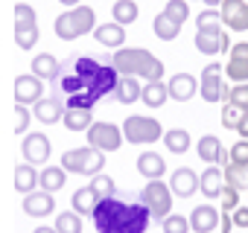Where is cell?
Here are the masks:
<instances>
[{
    "label": "cell",
    "mask_w": 248,
    "mask_h": 233,
    "mask_svg": "<svg viewBox=\"0 0 248 233\" xmlns=\"http://www.w3.org/2000/svg\"><path fill=\"white\" fill-rule=\"evenodd\" d=\"M123 143V129H117L114 123H91L88 126V146L99 149V152H117Z\"/></svg>",
    "instance_id": "8"
},
{
    "label": "cell",
    "mask_w": 248,
    "mask_h": 233,
    "mask_svg": "<svg viewBox=\"0 0 248 233\" xmlns=\"http://www.w3.org/2000/svg\"><path fill=\"white\" fill-rule=\"evenodd\" d=\"M170 99V90H167V85L158 79V82H146L143 87H140V102L146 105V108H161L164 102Z\"/></svg>",
    "instance_id": "26"
},
{
    "label": "cell",
    "mask_w": 248,
    "mask_h": 233,
    "mask_svg": "<svg viewBox=\"0 0 248 233\" xmlns=\"http://www.w3.org/2000/svg\"><path fill=\"white\" fill-rule=\"evenodd\" d=\"M111 64L117 67L120 76H140L146 82H158L164 79V61L155 58L149 50L143 47H123L111 56Z\"/></svg>",
    "instance_id": "2"
},
{
    "label": "cell",
    "mask_w": 248,
    "mask_h": 233,
    "mask_svg": "<svg viewBox=\"0 0 248 233\" xmlns=\"http://www.w3.org/2000/svg\"><path fill=\"white\" fill-rule=\"evenodd\" d=\"M111 15H114V21L117 24H135L138 21V15H140V9H138V3L135 0H117V3L111 6Z\"/></svg>",
    "instance_id": "35"
},
{
    "label": "cell",
    "mask_w": 248,
    "mask_h": 233,
    "mask_svg": "<svg viewBox=\"0 0 248 233\" xmlns=\"http://www.w3.org/2000/svg\"><path fill=\"white\" fill-rule=\"evenodd\" d=\"M62 123L70 131H88V126L93 123V111H88V108H64Z\"/></svg>",
    "instance_id": "28"
},
{
    "label": "cell",
    "mask_w": 248,
    "mask_h": 233,
    "mask_svg": "<svg viewBox=\"0 0 248 233\" xmlns=\"http://www.w3.org/2000/svg\"><path fill=\"white\" fill-rule=\"evenodd\" d=\"M228 102H233V105L248 111V82H236L231 87V93H228Z\"/></svg>",
    "instance_id": "44"
},
{
    "label": "cell",
    "mask_w": 248,
    "mask_h": 233,
    "mask_svg": "<svg viewBox=\"0 0 248 233\" xmlns=\"http://www.w3.org/2000/svg\"><path fill=\"white\" fill-rule=\"evenodd\" d=\"M196 152H199V158L210 166V163H228V155H225V146H222V140L216 137V134H204L202 140H199V146H196Z\"/></svg>",
    "instance_id": "21"
},
{
    "label": "cell",
    "mask_w": 248,
    "mask_h": 233,
    "mask_svg": "<svg viewBox=\"0 0 248 233\" xmlns=\"http://www.w3.org/2000/svg\"><path fill=\"white\" fill-rule=\"evenodd\" d=\"M196 24H199V29H222V15H219V9L210 6L196 18Z\"/></svg>",
    "instance_id": "41"
},
{
    "label": "cell",
    "mask_w": 248,
    "mask_h": 233,
    "mask_svg": "<svg viewBox=\"0 0 248 233\" xmlns=\"http://www.w3.org/2000/svg\"><path fill=\"white\" fill-rule=\"evenodd\" d=\"M50 85H53V93H59V96H70V93L85 90V79L70 67V61H62L59 64V73H56V79Z\"/></svg>",
    "instance_id": "11"
},
{
    "label": "cell",
    "mask_w": 248,
    "mask_h": 233,
    "mask_svg": "<svg viewBox=\"0 0 248 233\" xmlns=\"http://www.w3.org/2000/svg\"><path fill=\"white\" fill-rule=\"evenodd\" d=\"M93 38L102 44V47H123L126 44V27L123 24H99L93 27Z\"/></svg>",
    "instance_id": "22"
},
{
    "label": "cell",
    "mask_w": 248,
    "mask_h": 233,
    "mask_svg": "<svg viewBox=\"0 0 248 233\" xmlns=\"http://www.w3.org/2000/svg\"><path fill=\"white\" fill-rule=\"evenodd\" d=\"M15 116H18V123H15V134H24V131H27V126H30V111H27V105L15 102Z\"/></svg>",
    "instance_id": "47"
},
{
    "label": "cell",
    "mask_w": 248,
    "mask_h": 233,
    "mask_svg": "<svg viewBox=\"0 0 248 233\" xmlns=\"http://www.w3.org/2000/svg\"><path fill=\"white\" fill-rule=\"evenodd\" d=\"M59 58L56 56H50V53H41V56H35L32 58V73L38 76V79H47V82H53L56 79V73H59Z\"/></svg>",
    "instance_id": "32"
},
{
    "label": "cell",
    "mask_w": 248,
    "mask_h": 233,
    "mask_svg": "<svg viewBox=\"0 0 248 233\" xmlns=\"http://www.w3.org/2000/svg\"><path fill=\"white\" fill-rule=\"evenodd\" d=\"M228 160H231V163H242V166H248V140L233 143V149H231Z\"/></svg>",
    "instance_id": "46"
},
{
    "label": "cell",
    "mask_w": 248,
    "mask_h": 233,
    "mask_svg": "<svg viewBox=\"0 0 248 233\" xmlns=\"http://www.w3.org/2000/svg\"><path fill=\"white\" fill-rule=\"evenodd\" d=\"M161 137H164V146H167L172 155H184V152L190 149V131H187V129H170V131H164Z\"/></svg>",
    "instance_id": "33"
},
{
    "label": "cell",
    "mask_w": 248,
    "mask_h": 233,
    "mask_svg": "<svg viewBox=\"0 0 248 233\" xmlns=\"http://www.w3.org/2000/svg\"><path fill=\"white\" fill-rule=\"evenodd\" d=\"M32 233H59V230H56V227H47V224H41V227H35Z\"/></svg>",
    "instance_id": "52"
},
{
    "label": "cell",
    "mask_w": 248,
    "mask_h": 233,
    "mask_svg": "<svg viewBox=\"0 0 248 233\" xmlns=\"http://www.w3.org/2000/svg\"><path fill=\"white\" fill-rule=\"evenodd\" d=\"M93 105H96V99H93V93H88V90L70 93L67 102H64V108H88V111H93Z\"/></svg>",
    "instance_id": "42"
},
{
    "label": "cell",
    "mask_w": 248,
    "mask_h": 233,
    "mask_svg": "<svg viewBox=\"0 0 248 233\" xmlns=\"http://www.w3.org/2000/svg\"><path fill=\"white\" fill-rule=\"evenodd\" d=\"M219 213H222V210H216V207H210V204H199V207L190 213V230H193V233H213V230L219 227Z\"/></svg>",
    "instance_id": "17"
},
{
    "label": "cell",
    "mask_w": 248,
    "mask_h": 233,
    "mask_svg": "<svg viewBox=\"0 0 248 233\" xmlns=\"http://www.w3.org/2000/svg\"><path fill=\"white\" fill-rule=\"evenodd\" d=\"M15 21H32L35 24V9L30 3H15Z\"/></svg>",
    "instance_id": "48"
},
{
    "label": "cell",
    "mask_w": 248,
    "mask_h": 233,
    "mask_svg": "<svg viewBox=\"0 0 248 233\" xmlns=\"http://www.w3.org/2000/svg\"><path fill=\"white\" fill-rule=\"evenodd\" d=\"M105 166V152L93 149V146H82V149H70L62 155V169L73 172V175H96Z\"/></svg>",
    "instance_id": "4"
},
{
    "label": "cell",
    "mask_w": 248,
    "mask_h": 233,
    "mask_svg": "<svg viewBox=\"0 0 248 233\" xmlns=\"http://www.w3.org/2000/svg\"><path fill=\"white\" fill-rule=\"evenodd\" d=\"M219 15H222V24L228 29H233V32H245L248 29V3L245 0H222Z\"/></svg>",
    "instance_id": "10"
},
{
    "label": "cell",
    "mask_w": 248,
    "mask_h": 233,
    "mask_svg": "<svg viewBox=\"0 0 248 233\" xmlns=\"http://www.w3.org/2000/svg\"><path fill=\"white\" fill-rule=\"evenodd\" d=\"M164 129L161 123L155 120V116H140V114H132L126 116V123H123V140H129V143H155L161 140Z\"/></svg>",
    "instance_id": "6"
},
{
    "label": "cell",
    "mask_w": 248,
    "mask_h": 233,
    "mask_svg": "<svg viewBox=\"0 0 248 233\" xmlns=\"http://www.w3.org/2000/svg\"><path fill=\"white\" fill-rule=\"evenodd\" d=\"M170 189H172V195H181V198H190V195H196L199 192V175L193 172V169H175L172 172V178H170Z\"/></svg>",
    "instance_id": "20"
},
{
    "label": "cell",
    "mask_w": 248,
    "mask_h": 233,
    "mask_svg": "<svg viewBox=\"0 0 248 233\" xmlns=\"http://www.w3.org/2000/svg\"><path fill=\"white\" fill-rule=\"evenodd\" d=\"M140 201L149 207L152 218H158V221H164V218L172 213V189H170V184H164L161 178H152V181L140 189Z\"/></svg>",
    "instance_id": "5"
},
{
    "label": "cell",
    "mask_w": 248,
    "mask_h": 233,
    "mask_svg": "<svg viewBox=\"0 0 248 233\" xmlns=\"http://www.w3.org/2000/svg\"><path fill=\"white\" fill-rule=\"evenodd\" d=\"M93 24H96V15L91 6H70L67 12H62L56 18V35L62 41H76V38L93 32Z\"/></svg>",
    "instance_id": "3"
},
{
    "label": "cell",
    "mask_w": 248,
    "mask_h": 233,
    "mask_svg": "<svg viewBox=\"0 0 248 233\" xmlns=\"http://www.w3.org/2000/svg\"><path fill=\"white\" fill-rule=\"evenodd\" d=\"M56 210V198H53V192H27L24 195V213L27 216H32V218H41V216H50Z\"/></svg>",
    "instance_id": "19"
},
{
    "label": "cell",
    "mask_w": 248,
    "mask_h": 233,
    "mask_svg": "<svg viewBox=\"0 0 248 233\" xmlns=\"http://www.w3.org/2000/svg\"><path fill=\"white\" fill-rule=\"evenodd\" d=\"M91 187H93V192H96L99 198H108V195H114V192H117L114 178H108V175H102V172H96V175H93Z\"/></svg>",
    "instance_id": "40"
},
{
    "label": "cell",
    "mask_w": 248,
    "mask_h": 233,
    "mask_svg": "<svg viewBox=\"0 0 248 233\" xmlns=\"http://www.w3.org/2000/svg\"><path fill=\"white\" fill-rule=\"evenodd\" d=\"M245 114H248L245 108H239V105H233V102H225V108H222V126H225V129H233V131H236Z\"/></svg>",
    "instance_id": "37"
},
{
    "label": "cell",
    "mask_w": 248,
    "mask_h": 233,
    "mask_svg": "<svg viewBox=\"0 0 248 233\" xmlns=\"http://www.w3.org/2000/svg\"><path fill=\"white\" fill-rule=\"evenodd\" d=\"M91 216L96 233H146L152 221V213L140 201V195H117V192L99 198Z\"/></svg>",
    "instance_id": "1"
},
{
    "label": "cell",
    "mask_w": 248,
    "mask_h": 233,
    "mask_svg": "<svg viewBox=\"0 0 248 233\" xmlns=\"http://www.w3.org/2000/svg\"><path fill=\"white\" fill-rule=\"evenodd\" d=\"M64 184H67V172H64L62 166H44V169L38 172V187H41L44 192H59Z\"/></svg>",
    "instance_id": "27"
},
{
    "label": "cell",
    "mask_w": 248,
    "mask_h": 233,
    "mask_svg": "<svg viewBox=\"0 0 248 233\" xmlns=\"http://www.w3.org/2000/svg\"><path fill=\"white\" fill-rule=\"evenodd\" d=\"M96 204H99V195L93 192L91 184H88V187H79V189L73 192V210H76L79 216H91Z\"/></svg>",
    "instance_id": "30"
},
{
    "label": "cell",
    "mask_w": 248,
    "mask_h": 233,
    "mask_svg": "<svg viewBox=\"0 0 248 233\" xmlns=\"http://www.w3.org/2000/svg\"><path fill=\"white\" fill-rule=\"evenodd\" d=\"M15 44L21 50H32L38 44V27L32 21H15Z\"/></svg>",
    "instance_id": "31"
},
{
    "label": "cell",
    "mask_w": 248,
    "mask_h": 233,
    "mask_svg": "<svg viewBox=\"0 0 248 233\" xmlns=\"http://www.w3.org/2000/svg\"><path fill=\"white\" fill-rule=\"evenodd\" d=\"M114 96H117L120 105L138 102V99H140V82H138V76H120V82H117V87H114Z\"/></svg>",
    "instance_id": "25"
},
{
    "label": "cell",
    "mask_w": 248,
    "mask_h": 233,
    "mask_svg": "<svg viewBox=\"0 0 248 233\" xmlns=\"http://www.w3.org/2000/svg\"><path fill=\"white\" fill-rule=\"evenodd\" d=\"M167 90H170V99H175V102H190V99L199 93V79L190 76V73H175V76L167 82Z\"/></svg>",
    "instance_id": "16"
},
{
    "label": "cell",
    "mask_w": 248,
    "mask_h": 233,
    "mask_svg": "<svg viewBox=\"0 0 248 233\" xmlns=\"http://www.w3.org/2000/svg\"><path fill=\"white\" fill-rule=\"evenodd\" d=\"M117 82H120V76H117V67L111 64V58L108 61H102V67L96 70V76H91L88 79V93H93V99L99 102L102 96H108V93H114V87H117Z\"/></svg>",
    "instance_id": "9"
},
{
    "label": "cell",
    "mask_w": 248,
    "mask_h": 233,
    "mask_svg": "<svg viewBox=\"0 0 248 233\" xmlns=\"http://www.w3.org/2000/svg\"><path fill=\"white\" fill-rule=\"evenodd\" d=\"M231 221H233L236 227H248V207L236 204V207L231 210Z\"/></svg>",
    "instance_id": "49"
},
{
    "label": "cell",
    "mask_w": 248,
    "mask_h": 233,
    "mask_svg": "<svg viewBox=\"0 0 248 233\" xmlns=\"http://www.w3.org/2000/svg\"><path fill=\"white\" fill-rule=\"evenodd\" d=\"M239 134H242V140H248V114L242 116V123H239V129H236Z\"/></svg>",
    "instance_id": "51"
},
{
    "label": "cell",
    "mask_w": 248,
    "mask_h": 233,
    "mask_svg": "<svg viewBox=\"0 0 248 233\" xmlns=\"http://www.w3.org/2000/svg\"><path fill=\"white\" fill-rule=\"evenodd\" d=\"M164 15L175 24H187L190 18V6H187V0H170V3L164 6Z\"/></svg>",
    "instance_id": "38"
},
{
    "label": "cell",
    "mask_w": 248,
    "mask_h": 233,
    "mask_svg": "<svg viewBox=\"0 0 248 233\" xmlns=\"http://www.w3.org/2000/svg\"><path fill=\"white\" fill-rule=\"evenodd\" d=\"M219 227H222V233H231V230H233V221H231V213H228V210L219 213Z\"/></svg>",
    "instance_id": "50"
},
{
    "label": "cell",
    "mask_w": 248,
    "mask_h": 233,
    "mask_svg": "<svg viewBox=\"0 0 248 233\" xmlns=\"http://www.w3.org/2000/svg\"><path fill=\"white\" fill-rule=\"evenodd\" d=\"M12 90H15V102H21V105H35V102L44 96V79H38L35 73L18 76L15 85H12Z\"/></svg>",
    "instance_id": "12"
},
{
    "label": "cell",
    "mask_w": 248,
    "mask_h": 233,
    "mask_svg": "<svg viewBox=\"0 0 248 233\" xmlns=\"http://www.w3.org/2000/svg\"><path fill=\"white\" fill-rule=\"evenodd\" d=\"M152 29H155V35H158L161 41H172V38H178V32H181V24L170 21V18L161 12V15H155V24H152Z\"/></svg>",
    "instance_id": "36"
},
{
    "label": "cell",
    "mask_w": 248,
    "mask_h": 233,
    "mask_svg": "<svg viewBox=\"0 0 248 233\" xmlns=\"http://www.w3.org/2000/svg\"><path fill=\"white\" fill-rule=\"evenodd\" d=\"M62 114H64V102H62V96H41L35 105H32V116L35 120H41L44 126H53V123H59L62 120Z\"/></svg>",
    "instance_id": "18"
},
{
    "label": "cell",
    "mask_w": 248,
    "mask_h": 233,
    "mask_svg": "<svg viewBox=\"0 0 248 233\" xmlns=\"http://www.w3.org/2000/svg\"><path fill=\"white\" fill-rule=\"evenodd\" d=\"M138 172L143 175V178H164V172H167V163H164V158L158 155V152H143L140 158H138Z\"/></svg>",
    "instance_id": "24"
},
{
    "label": "cell",
    "mask_w": 248,
    "mask_h": 233,
    "mask_svg": "<svg viewBox=\"0 0 248 233\" xmlns=\"http://www.w3.org/2000/svg\"><path fill=\"white\" fill-rule=\"evenodd\" d=\"M56 230L59 233H82V216L79 213H62L56 218Z\"/></svg>",
    "instance_id": "39"
},
{
    "label": "cell",
    "mask_w": 248,
    "mask_h": 233,
    "mask_svg": "<svg viewBox=\"0 0 248 233\" xmlns=\"http://www.w3.org/2000/svg\"><path fill=\"white\" fill-rule=\"evenodd\" d=\"M59 3H62V6H67V9H70V6H79V0H59Z\"/></svg>",
    "instance_id": "53"
},
{
    "label": "cell",
    "mask_w": 248,
    "mask_h": 233,
    "mask_svg": "<svg viewBox=\"0 0 248 233\" xmlns=\"http://www.w3.org/2000/svg\"><path fill=\"white\" fill-rule=\"evenodd\" d=\"M21 152H24V160L32 163V166L47 163V158H50V140H47V134H38V131L27 134L24 143H21Z\"/></svg>",
    "instance_id": "14"
},
{
    "label": "cell",
    "mask_w": 248,
    "mask_h": 233,
    "mask_svg": "<svg viewBox=\"0 0 248 233\" xmlns=\"http://www.w3.org/2000/svg\"><path fill=\"white\" fill-rule=\"evenodd\" d=\"M222 64L210 61L204 70H202V79H199V93L204 96V102H228V93H231V85L222 79Z\"/></svg>",
    "instance_id": "7"
},
{
    "label": "cell",
    "mask_w": 248,
    "mask_h": 233,
    "mask_svg": "<svg viewBox=\"0 0 248 233\" xmlns=\"http://www.w3.org/2000/svg\"><path fill=\"white\" fill-rule=\"evenodd\" d=\"M219 198H222V210H228V213H231V210H233V207L239 204V189H233L231 184H225V187H222V195H219Z\"/></svg>",
    "instance_id": "45"
},
{
    "label": "cell",
    "mask_w": 248,
    "mask_h": 233,
    "mask_svg": "<svg viewBox=\"0 0 248 233\" xmlns=\"http://www.w3.org/2000/svg\"><path fill=\"white\" fill-rule=\"evenodd\" d=\"M222 187H225V178H222V169L219 166H207L202 175H199V189L207 195V198H219L222 195Z\"/></svg>",
    "instance_id": "23"
},
{
    "label": "cell",
    "mask_w": 248,
    "mask_h": 233,
    "mask_svg": "<svg viewBox=\"0 0 248 233\" xmlns=\"http://www.w3.org/2000/svg\"><path fill=\"white\" fill-rule=\"evenodd\" d=\"M161 224H164V233H187V230H190V218L175 216V213H170Z\"/></svg>",
    "instance_id": "43"
},
{
    "label": "cell",
    "mask_w": 248,
    "mask_h": 233,
    "mask_svg": "<svg viewBox=\"0 0 248 233\" xmlns=\"http://www.w3.org/2000/svg\"><path fill=\"white\" fill-rule=\"evenodd\" d=\"M222 178H225V184H231L233 189H248V166H242V163H225V169H222Z\"/></svg>",
    "instance_id": "34"
},
{
    "label": "cell",
    "mask_w": 248,
    "mask_h": 233,
    "mask_svg": "<svg viewBox=\"0 0 248 233\" xmlns=\"http://www.w3.org/2000/svg\"><path fill=\"white\" fill-rule=\"evenodd\" d=\"M38 187V172H35V166L32 163H18L15 166V189L21 192V195H27V192H32Z\"/></svg>",
    "instance_id": "29"
},
{
    "label": "cell",
    "mask_w": 248,
    "mask_h": 233,
    "mask_svg": "<svg viewBox=\"0 0 248 233\" xmlns=\"http://www.w3.org/2000/svg\"><path fill=\"white\" fill-rule=\"evenodd\" d=\"M196 50L204 53V56H219V53L231 50L228 32H222V29H199L196 32Z\"/></svg>",
    "instance_id": "13"
},
{
    "label": "cell",
    "mask_w": 248,
    "mask_h": 233,
    "mask_svg": "<svg viewBox=\"0 0 248 233\" xmlns=\"http://www.w3.org/2000/svg\"><path fill=\"white\" fill-rule=\"evenodd\" d=\"M228 79L236 85V82H248V41H239L231 47L228 53Z\"/></svg>",
    "instance_id": "15"
}]
</instances>
